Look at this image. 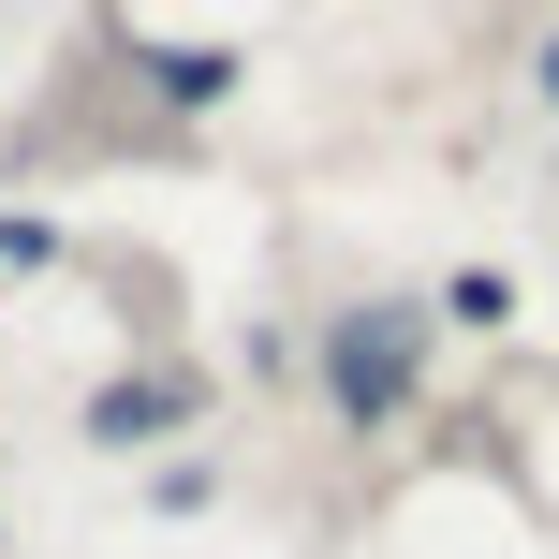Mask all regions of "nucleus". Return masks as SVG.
I'll list each match as a JSON object with an SVG mask.
<instances>
[{"mask_svg": "<svg viewBox=\"0 0 559 559\" xmlns=\"http://www.w3.org/2000/svg\"><path fill=\"white\" fill-rule=\"evenodd\" d=\"M545 88H559V45H545Z\"/></svg>", "mask_w": 559, "mask_h": 559, "instance_id": "nucleus-1", "label": "nucleus"}]
</instances>
